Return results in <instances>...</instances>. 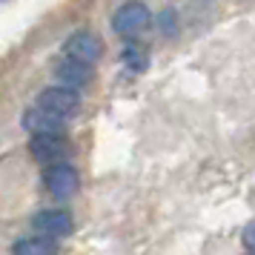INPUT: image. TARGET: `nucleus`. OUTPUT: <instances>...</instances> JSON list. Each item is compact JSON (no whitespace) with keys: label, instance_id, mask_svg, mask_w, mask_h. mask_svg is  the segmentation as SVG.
I'll use <instances>...</instances> for the list:
<instances>
[{"label":"nucleus","instance_id":"obj_1","mask_svg":"<svg viewBox=\"0 0 255 255\" xmlns=\"http://www.w3.org/2000/svg\"><path fill=\"white\" fill-rule=\"evenodd\" d=\"M81 92H75V89H66V86H46V89H40L37 92V101L35 106L37 109H43L49 115L60 118V121H69L81 112Z\"/></svg>","mask_w":255,"mask_h":255},{"label":"nucleus","instance_id":"obj_2","mask_svg":"<svg viewBox=\"0 0 255 255\" xmlns=\"http://www.w3.org/2000/svg\"><path fill=\"white\" fill-rule=\"evenodd\" d=\"M152 26V9L146 3H124L112 14V29L127 40L140 37Z\"/></svg>","mask_w":255,"mask_h":255},{"label":"nucleus","instance_id":"obj_3","mask_svg":"<svg viewBox=\"0 0 255 255\" xmlns=\"http://www.w3.org/2000/svg\"><path fill=\"white\" fill-rule=\"evenodd\" d=\"M75 230V221H72L69 209H60V207H46L32 215V235L37 238H46V241H60L72 235Z\"/></svg>","mask_w":255,"mask_h":255},{"label":"nucleus","instance_id":"obj_4","mask_svg":"<svg viewBox=\"0 0 255 255\" xmlns=\"http://www.w3.org/2000/svg\"><path fill=\"white\" fill-rule=\"evenodd\" d=\"M40 181H43V189H46L52 198H58V201H66L78 192V186H81V175L78 169L72 166V163H55V166H43V175H40Z\"/></svg>","mask_w":255,"mask_h":255},{"label":"nucleus","instance_id":"obj_5","mask_svg":"<svg viewBox=\"0 0 255 255\" xmlns=\"http://www.w3.org/2000/svg\"><path fill=\"white\" fill-rule=\"evenodd\" d=\"M101 55H104V40L95 32H89V29H78V32H72L63 40V55L60 58H69V60L92 66L95 60H101Z\"/></svg>","mask_w":255,"mask_h":255},{"label":"nucleus","instance_id":"obj_6","mask_svg":"<svg viewBox=\"0 0 255 255\" xmlns=\"http://www.w3.org/2000/svg\"><path fill=\"white\" fill-rule=\"evenodd\" d=\"M69 140L66 135H32L29 138V152L32 158L40 161L43 166H55V163H63V158L69 155Z\"/></svg>","mask_w":255,"mask_h":255},{"label":"nucleus","instance_id":"obj_7","mask_svg":"<svg viewBox=\"0 0 255 255\" xmlns=\"http://www.w3.org/2000/svg\"><path fill=\"white\" fill-rule=\"evenodd\" d=\"M52 72H55V78H58V86H66V89H81V86H86V83H92L95 72L92 66H86V63H78V60H69V58H58V63L52 66Z\"/></svg>","mask_w":255,"mask_h":255},{"label":"nucleus","instance_id":"obj_8","mask_svg":"<svg viewBox=\"0 0 255 255\" xmlns=\"http://www.w3.org/2000/svg\"><path fill=\"white\" fill-rule=\"evenodd\" d=\"M20 127L26 132H32V135H66V121H60V118L49 115L43 109H26L23 118H20Z\"/></svg>","mask_w":255,"mask_h":255},{"label":"nucleus","instance_id":"obj_9","mask_svg":"<svg viewBox=\"0 0 255 255\" xmlns=\"http://www.w3.org/2000/svg\"><path fill=\"white\" fill-rule=\"evenodd\" d=\"M12 255H58V244L37 238V235H23L14 241Z\"/></svg>","mask_w":255,"mask_h":255},{"label":"nucleus","instance_id":"obj_10","mask_svg":"<svg viewBox=\"0 0 255 255\" xmlns=\"http://www.w3.org/2000/svg\"><path fill=\"white\" fill-rule=\"evenodd\" d=\"M152 23L158 26V32L166 40H175V37L181 35V17H178V12H175L172 6H166L158 14H152Z\"/></svg>","mask_w":255,"mask_h":255},{"label":"nucleus","instance_id":"obj_11","mask_svg":"<svg viewBox=\"0 0 255 255\" xmlns=\"http://www.w3.org/2000/svg\"><path fill=\"white\" fill-rule=\"evenodd\" d=\"M121 58H124V63H127L132 72H143L149 66V52L140 46V43H135V40L124 46V55H121Z\"/></svg>","mask_w":255,"mask_h":255},{"label":"nucleus","instance_id":"obj_12","mask_svg":"<svg viewBox=\"0 0 255 255\" xmlns=\"http://www.w3.org/2000/svg\"><path fill=\"white\" fill-rule=\"evenodd\" d=\"M244 244H247V253H250L253 250V224L244 227Z\"/></svg>","mask_w":255,"mask_h":255},{"label":"nucleus","instance_id":"obj_13","mask_svg":"<svg viewBox=\"0 0 255 255\" xmlns=\"http://www.w3.org/2000/svg\"><path fill=\"white\" fill-rule=\"evenodd\" d=\"M247 255H250V253H247Z\"/></svg>","mask_w":255,"mask_h":255}]
</instances>
